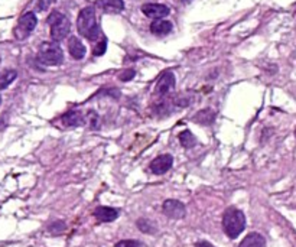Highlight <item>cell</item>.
I'll list each match as a JSON object with an SVG mask.
<instances>
[{"mask_svg":"<svg viewBox=\"0 0 296 247\" xmlns=\"http://www.w3.org/2000/svg\"><path fill=\"white\" fill-rule=\"evenodd\" d=\"M179 142H181V145L186 147V149H189V147H192V146L196 143V140H195V136L189 132V130H184L181 135H179Z\"/></svg>","mask_w":296,"mask_h":247,"instance_id":"d6986e66","label":"cell"},{"mask_svg":"<svg viewBox=\"0 0 296 247\" xmlns=\"http://www.w3.org/2000/svg\"><path fill=\"white\" fill-rule=\"evenodd\" d=\"M36 23H38V19L35 16L34 12H28L23 16L19 19L16 28H15V38L22 41V39H26L29 35L32 34L35 28H36Z\"/></svg>","mask_w":296,"mask_h":247,"instance_id":"5b68a950","label":"cell"},{"mask_svg":"<svg viewBox=\"0 0 296 247\" xmlns=\"http://www.w3.org/2000/svg\"><path fill=\"white\" fill-rule=\"evenodd\" d=\"M38 61L43 65H59L64 61V54L57 42H43L38 51Z\"/></svg>","mask_w":296,"mask_h":247,"instance_id":"277c9868","label":"cell"},{"mask_svg":"<svg viewBox=\"0 0 296 247\" xmlns=\"http://www.w3.org/2000/svg\"><path fill=\"white\" fill-rule=\"evenodd\" d=\"M238 247H266V240L259 233H250Z\"/></svg>","mask_w":296,"mask_h":247,"instance_id":"5bb4252c","label":"cell"},{"mask_svg":"<svg viewBox=\"0 0 296 247\" xmlns=\"http://www.w3.org/2000/svg\"><path fill=\"white\" fill-rule=\"evenodd\" d=\"M162 211L172 220H181L185 217V205L178 200H166L162 205Z\"/></svg>","mask_w":296,"mask_h":247,"instance_id":"8992f818","label":"cell"},{"mask_svg":"<svg viewBox=\"0 0 296 247\" xmlns=\"http://www.w3.org/2000/svg\"><path fill=\"white\" fill-rule=\"evenodd\" d=\"M0 103H2V97H0Z\"/></svg>","mask_w":296,"mask_h":247,"instance_id":"4316f807","label":"cell"},{"mask_svg":"<svg viewBox=\"0 0 296 247\" xmlns=\"http://www.w3.org/2000/svg\"><path fill=\"white\" fill-rule=\"evenodd\" d=\"M114 247H143V243L137 240H121L114 244Z\"/></svg>","mask_w":296,"mask_h":247,"instance_id":"44dd1931","label":"cell"},{"mask_svg":"<svg viewBox=\"0 0 296 247\" xmlns=\"http://www.w3.org/2000/svg\"><path fill=\"white\" fill-rule=\"evenodd\" d=\"M136 226H137V229L142 231V233H144V234H153V233H156V226H155L151 220L140 218V220H137Z\"/></svg>","mask_w":296,"mask_h":247,"instance_id":"ac0fdd59","label":"cell"},{"mask_svg":"<svg viewBox=\"0 0 296 247\" xmlns=\"http://www.w3.org/2000/svg\"><path fill=\"white\" fill-rule=\"evenodd\" d=\"M62 123L65 126H80V125H84V117L80 111L77 110H71L68 111L67 114L62 116Z\"/></svg>","mask_w":296,"mask_h":247,"instance_id":"9a60e30c","label":"cell"},{"mask_svg":"<svg viewBox=\"0 0 296 247\" xmlns=\"http://www.w3.org/2000/svg\"><path fill=\"white\" fill-rule=\"evenodd\" d=\"M295 136H296V130H295Z\"/></svg>","mask_w":296,"mask_h":247,"instance_id":"83f0119b","label":"cell"},{"mask_svg":"<svg viewBox=\"0 0 296 247\" xmlns=\"http://www.w3.org/2000/svg\"><path fill=\"white\" fill-rule=\"evenodd\" d=\"M184 2H189V0H184Z\"/></svg>","mask_w":296,"mask_h":247,"instance_id":"484cf974","label":"cell"},{"mask_svg":"<svg viewBox=\"0 0 296 247\" xmlns=\"http://www.w3.org/2000/svg\"><path fill=\"white\" fill-rule=\"evenodd\" d=\"M68 51H69L72 58H76V60H83L85 57L87 50H85L84 43L81 42L77 36H71V38L68 39Z\"/></svg>","mask_w":296,"mask_h":247,"instance_id":"7c38bea8","label":"cell"},{"mask_svg":"<svg viewBox=\"0 0 296 247\" xmlns=\"http://www.w3.org/2000/svg\"><path fill=\"white\" fill-rule=\"evenodd\" d=\"M136 72L133 71V69H127V71H123L120 76H118V78L121 80V81H130L132 78L135 77Z\"/></svg>","mask_w":296,"mask_h":247,"instance_id":"603a6c76","label":"cell"},{"mask_svg":"<svg viewBox=\"0 0 296 247\" xmlns=\"http://www.w3.org/2000/svg\"><path fill=\"white\" fill-rule=\"evenodd\" d=\"M77 29H78V34L88 41H97L102 36L100 26L95 19V12L91 6L84 8L80 12L77 19Z\"/></svg>","mask_w":296,"mask_h":247,"instance_id":"6da1fadb","label":"cell"},{"mask_svg":"<svg viewBox=\"0 0 296 247\" xmlns=\"http://www.w3.org/2000/svg\"><path fill=\"white\" fill-rule=\"evenodd\" d=\"M51 2H54V0H39L38 8H39V10H45V9H48V6H50V3H51Z\"/></svg>","mask_w":296,"mask_h":247,"instance_id":"cb8c5ba5","label":"cell"},{"mask_svg":"<svg viewBox=\"0 0 296 247\" xmlns=\"http://www.w3.org/2000/svg\"><path fill=\"white\" fill-rule=\"evenodd\" d=\"M142 12L147 17L152 19H163L165 16L169 15V8L165 5H159V3H146L142 6Z\"/></svg>","mask_w":296,"mask_h":247,"instance_id":"52a82bcc","label":"cell"},{"mask_svg":"<svg viewBox=\"0 0 296 247\" xmlns=\"http://www.w3.org/2000/svg\"><path fill=\"white\" fill-rule=\"evenodd\" d=\"M195 247H215V246H212L210 241H198V243L195 244Z\"/></svg>","mask_w":296,"mask_h":247,"instance_id":"d4e9b609","label":"cell"},{"mask_svg":"<svg viewBox=\"0 0 296 247\" xmlns=\"http://www.w3.org/2000/svg\"><path fill=\"white\" fill-rule=\"evenodd\" d=\"M172 22L169 20H163V19H158L155 20L152 25H151V32L158 36H163V35H168L172 32Z\"/></svg>","mask_w":296,"mask_h":247,"instance_id":"4fadbf2b","label":"cell"},{"mask_svg":"<svg viewBox=\"0 0 296 247\" xmlns=\"http://www.w3.org/2000/svg\"><path fill=\"white\" fill-rule=\"evenodd\" d=\"M48 23L51 26V38L54 42H59V41L65 39L67 35L69 34V29H71L69 19L57 10L52 12L48 16Z\"/></svg>","mask_w":296,"mask_h":247,"instance_id":"3957f363","label":"cell"},{"mask_svg":"<svg viewBox=\"0 0 296 247\" xmlns=\"http://www.w3.org/2000/svg\"><path fill=\"white\" fill-rule=\"evenodd\" d=\"M95 6L106 13H120L125 9L123 0H97Z\"/></svg>","mask_w":296,"mask_h":247,"instance_id":"30bf717a","label":"cell"},{"mask_svg":"<svg viewBox=\"0 0 296 247\" xmlns=\"http://www.w3.org/2000/svg\"><path fill=\"white\" fill-rule=\"evenodd\" d=\"M94 217L100 223H111L118 217V210L111 207H97L94 210Z\"/></svg>","mask_w":296,"mask_h":247,"instance_id":"9c48e42d","label":"cell"},{"mask_svg":"<svg viewBox=\"0 0 296 247\" xmlns=\"http://www.w3.org/2000/svg\"><path fill=\"white\" fill-rule=\"evenodd\" d=\"M174 87H175V76L172 72H165L162 74V77L159 78L156 84V93L165 95L169 93L170 90H174Z\"/></svg>","mask_w":296,"mask_h":247,"instance_id":"8fae6325","label":"cell"},{"mask_svg":"<svg viewBox=\"0 0 296 247\" xmlns=\"http://www.w3.org/2000/svg\"><path fill=\"white\" fill-rule=\"evenodd\" d=\"M223 229L227 237L231 240L237 239L245 229V215L238 208H227L223 215Z\"/></svg>","mask_w":296,"mask_h":247,"instance_id":"7a4b0ae2","label":"cell"},{"mask_svg":"<svg viewBox=\"0 0 296 247\" xmlns=\"http://www.w3.org/2000/svg\"><path fill=\"white\" fill-rule=\"evenodd\" d=\"M17 77V72L15 69H5L0 72V90L8 88Z\"/></svg>","mask_w":296,"mask_h":247,"instance_id":"e0dca14e","label":"cell"},{"mask_svg":"<svg viewBox=\"0 0 296 247\" xmlns=\"http://www.w3.org/2000/svg\"><path fill=\"white\" fill-rule=\"evenodd\" d=\"M192 120L195 123H200V125H211L212 121L215 120V113L210 110V109H205V110L198 111Z\"/></svg>","mask_w":296,"mask_h":247,"instance_id":"2e32d148","label":"cell"},{"mask_svg":"<svg viewBox=\"0 0 296 247\" xmlns=\"http://www.w3.org/2000/svg\"><path fill=\"white\" fill-rule=\"evenodd\" d=\"M48 231H50L51 234H61L62 231H65V223L64 221L52 223L51 226L48 227Z\"/></svg>","mask_w":296,"mask_h":247,"instance_id":"ffe728a7","label":"cell"},{"mask_svg":"<svg viewBox=\"0 0 296 247\" xmlns=\"http://www.w3.org/2000/svg\"><path fill=\"white\" fill-rule=\"evenodd\" d=\"M106 50H107V41H106V38H103L102 41L95 45V48L93 50V54L95 57H100V55H103L106 52Z\"/></svg>","mask_w":296,"mask_h":247,"instance_id":"7402d4cb","label":"cell"},{"mask_svg":"<svg viewBox=\"0 0 296 247\" xmlns=\"http://www.w3.org/2000/svg\"><path fill=\"white\" fill-rule=\"evenodd\" d=\"M172 165H174V158L170 155H161L152 161L151 170L156 175H162V174L168 172L172 168Z\"/></svg>","mask_w":296,"mask_h":247,"instance_id":"ba28073f","label":"cell"}]
</instances>
